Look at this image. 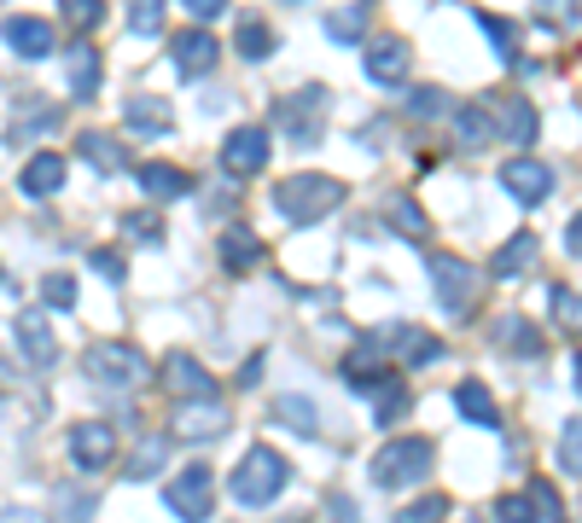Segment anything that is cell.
<instances>
[{
    "mask_svg": "<svg viewBox=\"0 0 582 523\" xmlns=\"http://www.w3.org/2000/svg\"><path fill=\"white\" fill-rule=\"evenodd\" d=\"M349 198V187L338 175H286V180H274V209H280V221H292V227H315V221H326L333 209Z\"/></svg>",
    "mask_w": 582,
    "mask_h": 523,
    "instance_id": "obj_1",
    "label": "cell"
},
{
    "mask_svg": "<svg viewBox=\"0 0 582 523\" xmlns=\"http://www.w3.org/2000/svg\"><path fill=\"white\" fill-rule=\"evenodd\" d=\"M432 454H437L432 436H391L385 448L373 454L367 477H373V489H414L425 471H432Z\"/></svg>",
    "mask_w": 582,
    "mask_h": 523,
    "instance_id": "obj_2",
    "label": "cell"
},
{
    "mask_svg": "<svg viewBox=\"0 0 582 523\" xmlns=\"http://www.w3.org/2000/svg\"><path fill=\"white\" fill-rule=\"evenodd\" d=\"M82 373L106 389H135L151 373V361H146L140 344H129V337H99V344L82 349Z\"/></svg>",
    "mask_w": 582,
    "mask_h": 523,
    "instance_id": "obj_3",
    "label": "cell"
},
{
    "mask_svg": "<svg viewBox=\"0 0 582 523\" xmlns=\"http://www.w3.org/2000/svg\"><path fill=\"white\" fill-rule=\"evenodd\" d=\"M292 483V465H286V454H274V448H250L239 465H234V501L239 506H268V501H280V489Z\"/></svg>",
    "mask_w": 582,
    "mask_h": 523,
    "instance_id": "obj_4",
    "label": "cell"
},
{
    "mask_svg": "<svg viewBox=\"0 0 582 523\" xmlns=\"http://www.w3.org/2000/svg\"><path fill=\"white\" fill-rule=\"evenodd\" d=\"M326 111H333V93L315 88V82L297 88V93H286V99H274V122H280V135H286L292 146H320Z\"/></svg>",
    "mask_w": 582,
    "mask_h": 523,
    "instance_id": "obj_5",
    "label": "cell"
},
{
    "mask_svg": "<svg viewBox=\"0 0 582 523\" xmlns=\"http://www.w3.org/2000/svg\"><path fill=\"white\" fill-rule=\"evenodd\" d=\"M164 506L181 517V523H210V512H216V477H210V465L193 460L181 477L164 489Z\"/></svg>",
    "mask_w": 582,
    "mask_h": 523,
    "instance_id": "obj_6",
    "label": "cell"
},
{
    "mask_svg": "<svg viewBox=\"0 0 582 523\" xmlns=\"http://www.w3.org/2000/svg\"><path fill=\"white\" fill-rule=\"evenodd\" d=\"M432 292L448 314H466L477 303V268L466 256H454V250H437L432 256Z\"/></svg>",
    "mask_w": 582,
    "mask_h": 523,
    "instance_id": "obj_7",
    "label": "cell"
},
{
    "mask_svg": "<svg viewBox=\"0 0 582 523\" xmlns=\"http://www.w3.org/2000/svg\"><path fill=\"white\" fill-rule=\"evenodd\" d=\"M70 465L82 471V477H99V471L117 465V431L106 418H82V425H70Z\"/></svg>",
    "mask_w": 582,
    "mask_h": 523,
    "instance_id": "obj_8",
    "label": "cell"
},
{
    "mask_svg": "<svg viewBox=\"0 0 582 523\" xmlns=\"http://www.w3.org/2000/svg\"><path fill=\"white\" fill-rule=\"evenodd\" d=\"M227 425H234V413L221 407V396L175 402V413H169V436L175 442H216V436H227Z\"/></svg>",
    "mask_w": 582,
    "mask_h": 523,
    "instance_id": "obj_9",
    "label": "cell"
},
{
    "mask_svg": "<svg viewBox=\"0 0 582 523\" xmlns=\"http://www.w3.org/2000/svg\"><path fill=\"white\" fill-rule=\"evenodd\" d=\"M362 70L373 88H402L414 70V52L402 36H367V52H362Z\"/></svg>",
    "mask_w": 582,
    "mask_h": 523,
    "instance_id": "obj_10",
    "label": "cell"
},
{
    "mask_svg": "<svg viewBox=\"0 0 582 523\" xmlns=\"http://www.w3.org/2000/svg\"><path fill=\"white\" fill-rule=\"evenodd\" d=\"M158 378H164V389H169L175 402H205V396H216L210 366L198 361V355H187V349H175V355L158 366Z\"/></svg>",
    "mask_w": 582,
    "mask_h": 523,
    "instance_id": "obj_11",
    "label": "cell"
},
{
    "mask_svg": "<svg viewBox=\"0 0 582 523\" xmlns=\"http://www.w3.org/2000/svg\"><path fill=\"white\" fill-rule=\"evenodd\" d=\"M221 169L245 180V175H263L268 169V128H234V135L221 140Z\"/></svg>",
    "mask_w": 582,
    "mask_h": 523,
    "instance_id": "obj_12",
    "label": "cell"
},
{
    "mask_svg": "<svg viewBox=\"0 0 582 523\" xmlns=\"http://www.w3.org/2000/svg\"><path fill=\"white\" fill-rule=\"evenodd\" d=\"M501 187H507V198H519V204H548L553 198V169L542 157H507V164H501Z\"/></svg>",
    "mask_w": 582,
    "mask_h": 523,
    "instance_id": "obj_13",
    "label": "cell"
},
{
    "mask_svg": "<svg viewBox=\"0 0 582 523\" xmlns=\"http://www.w3.org/2000/svg\"><path fill=\"white\" fill-rule=\"evenodd\" d=\"M12 332H18V344H23V355H30V366H53L59 361V337H53V326H47V308H18L12 314Z\"/></svg>",
    "mask_w": 582,
    "mask_h": 523,
    "instance_id": "obj_14",
    "label": "cell"
},
{
    "mask_svg": "<svg viewBox=\"0 0 582 523\" xmlns=\"http://www.w3.org/2000/svg\"><path fill=\"white\" fill-rule=\"evenodd\" d=\"M99 76H106L99 47L93 41H70L65 47V88H70V99H93L99 93Z\"/></svg>",
    "mask_w": 582,
    "mask_h": 523,
    "instance_id": "obj_15",
    "label": "cell"
},
{
    "mask_svg": "<svg viewBox=\"0 0 582 523\" xmlns=\"http://www.w3.org/2000/svg\"><path fill=\"white\" fill-rule=\"evenodd\" d=\"M169 59H175V70H181V76H210L216 59H221V41L210 30H181L169 41Z\"/></svg>",
    "mask_w": 582,
    "mask_h": 523,
    "instance_id": "obj_16",
    "label": "cell"
},
{
    "mask_svg": "<svg viewBox=\"0 0 582 523\" xmlns=\"http://www.w3.org/2000/svg\"><path fill=\"white\" fill-rule=\"evenodd\" d=\"M0 36H7V47L18 52V59H47V52H53V23L30 18V12H12L7 23H0Z\"/></svg>",
    "mask_w": 582,
    "mask_h": 523,
    "instance_id": "obj_17",
    "label": "cell"
},
{
    "mask_svg": "<svg viewBox=\"0 0 582 523\" xmlns=\"http://www.w3.org/2000/svg\"><path fill=\"white\" fill-rule=\"evenodd\" d=\"M122 122H129V135H140V140H164V135H175V111H169L158 93H135L129 105H122Z\"/></svg>",
    "mask_w": 582,
    "mask_h": 523,
    "instance_id": "obj_18",
    "label": "cell"
},
{
    "mask_svg": "<svg viewBox=\"0 0 582 523\" xmlns=\"http://www.w3.org/2000/svg\"><path fill=\"white\" fill-rule=\"evenodd\" d=\"M536 256H542V239H536V233H530V227H519L513 239L495 250L490 274H495V279H524L530 268H536Z\"/></svg>",
    "mask_w": 582,
    "mask_h": 523,
    "instance_id": "obj_19",
    "label": "cell"
},
{
    "mask_svg": "<svg viewBox=\"0 0 582 523\" xmlns=\"http://www.w3.org/2000/svg\"><path fill=\"white\" fill-rule=\"evenodd\" d=\"M76 157H82V164H93L99 175H122V169H129V146H122L117 135H99V128L76 135Z\"/></svg>",
    "mask_w": 582,
    "mask_h": 523,
    "instance_id": "obj_20",
    "label": "cell"
},
{
    "mask_svg": "<svg viewBox=\"0 0 582 523\" xmlns=\"http://www.w3.org/2000/svg\"><path fill=\"white\" fill-rule=\"evenodd\" d=\"M23 198H59L65 193V157L59 151H36L30 164H23Z\"/></svg>",
    "mask_w": 582,
    "mask_h": 523,
    "instance_id": "obj_21",
    "label": "cell"
},
{
    "mask_svg": "<svg viewBox=\"0 0 582 523\" xmlns=\"http://www.w3.org/2000/svg\"><path fill=\"white\" fill-rule=\"evenodd\" d=\"M135 180H140V193H146V198H158V204H175V198H187V193H193V175H187V169H175V164H140Z\"/></svg>",
    "mask_w": 582,
    "mask_h": 523,
    "instance_id": "obj_22",
    "label": "cell"
},
{
    "mask_svg": "<svg viewBox=\"0 0 582 523\" xmlns=\"http://www.w3.org/2000/svg\"><path fill=\"white\" fill-rule=\"evenodd\" d=\"M495 135H507L513 146H530L536 140V105H530L524 93L495 99Z\"/></svg>",
    "mask_w": 582,
    "mask_h": 523,
    "instance_id": "obj_23",
    "label": "cell"
},
{
    "mask_svg": "<svg viewBox=\"0 0 582 523\" xmlns=\"http://www.w3.org/2000/svg\"><path fill=\"white\" fill-rule=\"evenodd\" d=\"M454 407H461V418H472V425H484V431L501 425V407H495L484 378H461V384H454Z\"/></svg>",
    "mask_w": 582,
    "mask_h": 523,
    "instance_id": "obj_24",
    "label": "cell"
},
{
    "mask_svg": "<svg viewBox=\"0 0 582 523\" xmlns=\"http://www.w3.org/2000/svg\"><path fill=\"white\" fill-rule=\"evenodd\" d=\"M59 122H65L59 105H47V99H23V111L12 117V140H18V146H23V140H41V135H53Z\"/></svg>",
    "mask_w": 582,
    "mask_h": 523,
    "instance_id": "obj_25",
    "label": "cell"
},
{
    "mask_svg": "<svg viewBox=\"0 0 582 523\" xmlns=\"http://www.w3.org/2000/svg\"><path fill=\"white\" fill-rule=\"evenodd\" d=\"M216 250H221V262H227L234 274H250V268H257V262L268 256V250H263V239H257L250 227H227Z\"/></svg>",
    "mask_w": 582,
    "mask_h": 523,
    "instance_id": "obj_26",
    "label": "cell"
},
{
    "mask_svg": "<svg viewBox=\"0 0 582 523\" xmlns=\"http://www.w3.org/2000/svg\"><path fill=\"white\" fill-rule=\"evenodd\" d=\"M274 418H280L286 431H297V436H320V407L309 396H297V389H286V396L274 402Z\"/></svg>",
    "mask_w": 582,
    "mask_h": 523,
    "instance_id": "obj_27",
    "label": "cell"
},
{
    "mask_svg": "<svg viewBox=\"0 0 582 523\" xmlns=\"http://www.w3.org/2000/svg\"><path fill=\"white\" fill-rule=\"evenodd\" d=\"M367 402H373V418H378V425H396V418L408 413V384H402L396 373H385V378L367 389Z\"/></svg>",
    "mask_w": 582,
    "mask_h": 523,
    "instance_id": "obj_28",
    "label": "cell"
},
{
    "mask_svg": "<svg viewBox=\"0 0 582 523\" xmlns=\"http://www.w3.org/2000/svg\"><path fill=\"white\" fill-rule=\"evenodd\" d=\"M385 344H396L408 366H420V361H437V355H443V337H432V332H414V326H391V332H385Z\"/></svg>",
    "mask_w": 582,
    "mask_h": 523,
    "instance_id": "obj_29",
    "label": "cell"
},
{
    "mask_svg": "<svg viewBox=\"0 0 582 523\" xmlns=\"http://www.w3.org/2000/svg\"><path fill=\"white\" fill-rule=\"evenodd\" d=\"M385 216H391V227L402 233V239H414V245H420V239H432V221H425V209H420L408 193H396V198L385 204Z\"/></svg>",
    "mask_w": 582,
    "mask_h": 523,
    "instance_id": "obj_30",
    "label": "cell"
},
{
    "mask_svg": "<svg viewBox=\"0 0 582 523\" xmlns=\"http://www.w3.org/2000/svg\"><path fill=\"white\" fill-rule=\"evenodd\" d=\"M164 460H169V436H146L140 448L129 454V465H122V477L146 483V477H158V471H164Z\"/></svg>",
    "mask_w": 582,
    "mask_h": 523,
    "instance_id": "obj_31",
    "label": "cell"
},
{
    "mask_svg": "<svg viewBox=\"0 0 582 523\" xmlns=\"http://www.w3.org/2000/svg\"><path fill=\"white\" fill-rule=\"evenodd\" d=\"M47 501H53V523H88L93 517V494L88 489H76V483H59L53 494H47Z\"/></svg>",
    "mask_w": 582,
    "mask_h": 523,
    "instance_id": "obj_32",
    "label": "cell"
},
{
    "mask_svg": "<svg viewBox=\"0 0 582 523\" xmlns=\"http://www.w3.org/2000/svg\"><path fill=\"white\" fill-rule=\"evenodd\" d=\"M495 344L501 349H519V355H542V332L524 320V314H501V326H495Z\"/></svg>",
    "mask_w": 582,
    "mask_h": 523,
    "instance_id": "obj_33",
    "label": "cell"
},
{
    "mask_svg": "<svg viewBox=\"0 0 582 523\" xmlns=\"http://www.w3.org/2000/svg\"><path fill=\"white\" fill-rule=\"evenodd\" d=\"M326 41H344V47H356V41H367V12L362 7H338V12H326Z\"/></svg>",
    "mask_w": 582,
    "mask_h": 523,
    "instance_id": "obj_34",
    "label": "cell"
},
{
    "mask_svg": "<svg viewBox=\"0 0 582 523\" xmlns=\"http://www.w3.org/2000/svg\"><path fill=\"white\" fill-rule=\"evenodd\" d=\"M234 47L245 52V59H268V52H274V30H268V23H263L257 12H250V18H239Z\"/></svg>",
    "mask_w": 582,
    "mask_h": 523,
    "instance_id": "obj_35",
    "label": "cell"
},
{
    "mask_svg": "<svg viewBox=\"0 0 582 523\" xmlns=\"http://www.w3.org/2000/svg\"><path fill=\"white\" fill-rule=\"evenodd\" d=\"M454 128H461V140H466V146L495 140V117H490V105H461V111H454Z\"/></svg>",
    "mask_w": 582,
    "mask_h": 523,
    "instance_id": "obj_36",
    "label": "cell"
},
{
    "mask_svg": "<svg viewBox=\"0 0 582 523\" xmlns=\"http://www.w3.org/2000/svg\"><path fill=\"white\" fill-rule=\"evenodd\" d=\"M472 18H477V30L490 36L495 59H519V36H513V23H507V18H495V12H472Z\"/></svg>",
    "mask_w": 582,
    "mask_h": 523,
    "instance_id": "obj_37",
    "label": "cell"
},
{
    "mask_svg": "<svg viewBox=\"0 0 582 523\" xmlns=\"http://www.w3.org/2000/svg\"><path fill=\"white\" fill-rule=\"evenodd\" d=\"M59 12L76 36H88V30H99V18H106V0H59Z\"/></svg>",
    "mask_w": 582,
    "mask_h": 523,
    "instance_id": "obj_38",
    "label": "cell"
},
{
    "mask_svg": "<svg viewBox=\"0 0 582 523\" xmlns=\"http://www.w3.org/2000/svg\"><path fill=\"white\" fill-rule=\"evenodd\" d=\"M560 471L565 477H582V413L565 418V431H560Z\"/></svg>",
    "mask_w": 582,
    "mask_h": 523,
    "instance_id": "obj_39",
    "label": "cell"
},
{
    "mask_svg": "<svg viewBox=\"0 0 582 523\" xmlns=\"http://www.w3.org/2000/svg\"><path fill=\"white\" fill-rule=\"evenodd\" d=\"M164 7L169 0H129V30L135 36H158L164 30Z\"/></svg>",
    "mask_w": 582,
    "mask_h": 523,
    "instance_id": "obj_40",
    "label": "cell"
},
{
    "mask_svg": "<svg viewBox=\"0 0 582 523\" xmlns=\"http://www.w3.org/2000/svg\"><path fill=\"white\" fill-rule=\"evenodd\" d=\"M448 517V494H420L414 506H402L396 523H443Z\"/></svg>",
    "mask_w": 582,
    "mask_h": 523,
    "instance_id": "obj_41",
    "label": "cell"
},
{
    "mask_svg": "<svg viewBox=\"0 0 582 523\" xmlns=\"http://www.w3.org/2000/svg\"><path fill=\"white\" fill-rule=\"evenodd\" d=\"M122 233H129V239H140V245H164V221L151 216H140V209H129V216H122Z\"/></svg>",
    "mask_w": 582,
    "mask_h": 523,
    "instance_id": "obj_42",
    "label": "cell"
},
{
    "mask_svg": "<svg viewBox=\"0 0 582 523\" xmlns=\"http://www.w3.org/2000/svg\"><path fill=\"white\" fill-rule=\"evenodd\" d=\"M41 308H76V279L70 274H47L41 279Z\"/></svg>",
    "mask_w": 582,
    "mask_h": 523,
    "instance_id": "obj_43",
    "label": "cell"
},
{
    "mask_svg": "<svg viewBox=\"0 0 582 523\" xmlns=\"http://www.w3.org/2000/svg\"><path fill=\"white\" fill-rule=\"evenodd\" d=\"M88 268L106 279V285H122V279H129V262H122V250H106V245L88 256Z\"/></svg>",
    "mask_w": 582,
    "mask_h": 523,
    "instance_id": "obj_44",
    "label": "cell"
},
{
    "mask_svg": "<svg viewBox=\"0 0 582 523\" xmlns=\"http://www.w3.org/2000/svg\"><path fill=\"white\" fill-rule=\"evenodd\" d=\"M495 523H536L530 494H501V501H495Z\"/></svg>",
    "mask_w": 582,
    "mask_h": 523,
    "instance_id": "obj_45",
    "label": "cell"
},
{
    "mask_svg": "<svg viewBox=\"0 0 582 523\" xmlns=\"http://www.w3.org/2000/svg\"><path fill=\"white\" fill-rule=\"evenodd\" d=\"M553 320H560V326H582V297L576 292H565V285H553Z\"/></svg>",
    "mask_w": 582,
    "mask_h": 523,
    "instance_id": "obj_46",
    "label": "cell"
},
{
    "mask_svg": "<svg viewBox=\"0 0 582 523\" xmlns=\"http://www.w3.org/2000/svg\"><path fill=\"white\" fill-rule=\"evenodd\" d=\"M530 506H536L548 523H565V517H560V494H553V483H548V477L530 483Z\"/></svg>",
    "mask_w": 582,
    "mask_h": 523,
    "instance_id": "obj_47",
    "label": "cell"
},
{
    "mask_svg": "<svg viewBox=\"0 0 582 523\" xmlns=\"http://www.w3.org/2000/svg\"><path fill=\"white\" fill-rule=\"evenodd\" d=\"M408 111H414V117H443V111H448V93L420 88V93H408Z\"/></svg>",
    "mask_w": 582,
    "mask_h": 523,
    "instance_id": "obj_48",
    "label": "cell"
},
{
    "mask_svg": "<svg viewBox=\"0 0 582 523\" xmlns=\"http://www.w3.org/2000/svg\"><path fill=\"white\" fill-rule=\"evenodd\" d=\"M326 523H362L356 501H349V494H326Z\"/></svg>",
    "mask_w": 582,
    "mask_h": 523,
    "instance_id": "obj_49",
    "label": "cell"
},
{
    "mask_svg": "<svg viewBox=\"0 0 582 523\" xmlns=\"http://www.w3.org/2000/svg\"><path fill=\"white\" fill-rule=\"evenodd\" d=\"M536 7H542V18H548V23H553V18H560V23H576V12H582L576 0H536Z\"/></svg>",
    "mask_w": 582,
    "mask_h": 523,
    "instance_id": "obj_50",
    "label": "cell"
},
{
    "mask_svg": "<svg viewBox=\"0 0 582 523\" xmlns=\"http://www.w3.org/2000/svg\"><path fill=\"white\" fill-rule=\"evenodd\" d=\"M0 523H47L41 506H0Z\"/></svg>",
    "mask_w": 582,
    "mask_h": 523,
    "instance_id": "obj_51",
    "label": "cell"
},
{
    "mask_svg": "<svg viewBox=\"0 0 582 523\" xmlns=\"http://www.w3.org/2000/svg\"><path fill=\"white\" fill-rule=\"evenodd\" d=\"M181 7H187L193 18H205V23H210V18H221V12H227V0H181Z\"/></svg>",
    "mask_w": 582,
    "mask_h": 523,
    "instance_id": "obj_52",
    "label": "cell"
},
{
    "mask_svg": "<svg viewBox=\"0 0 582 523\" xmlns=\"http://www.w3.org/2000/svg\"><path fill=\"white\" fill-rule=\"evenodd\" d=\"M565 250H571V256H582V209H576L571 227H565Z\"/></svg>",
    "mask_w": 582,
    "mask_h": 523,
    "instance_id": "obj_53",
    "label": "cell"
},
{
    "mask_svg": "<svg viewBox=\"0 0 582 523\" xmlns=\"http://www.w3.org/2000/svg\"><path fill=\"white\" fill-rule=\"evenodd\" d=\"M257 378H263V355H250V361H245V373H239V384L250 389V384H257Z\"/></svg>",
    "mask_w": 582,
    "mask_h": 523,
    "instance_id": "obj_54",
    "label": "cell"
},
{
    "mask_svg": "<svg viewBox=\"0 0 582 523\" xmlns=\"http://www.w3.org/2000/svg\"><path fill=\"white\" fill-rule=\"evenodd\" d=\"M576 389H582V355H576Z\"/></svg>",
    "mask_w": 582,
    "mask_h": 523,
    "instance_id": "obj_55",
    "label": "cell"
},
{
    "mask_svg": "<svg viewBox=\"0 0 582 523\" xmlns=\"http://www.w3.org/2000/svg\"><path fill=\"white\" fill-rule=\"evenodd\" d=\"M286 7H303V0H286Z\"/></svg>",
    "mask_w": 582,
    "mask_h": 523,
    "instance_id": "obj_56",
    "label": "cell"
}]
</instances>
